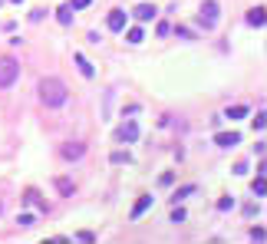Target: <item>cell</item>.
<instances>
[{
	"label": "cell",
	"instance_id": "cell-9",
	"mask_svg": "<svg viewBox=\"0 0 267 244\" xmlns=\"http://www.w3.org/2000/svg\"><path fill=\"white\" fill-rule=\"evenodd\" d=\"M152 208V195H142V198L136 201V205H132V218H142L145 211H149Z\"/></svg>",
	"mask_w": 267,
	"mask_h": 244
},
{
	"label": "cell",
	"instance_id": "cell-20",
	"mask_svg": "<svg viewBox=\"0 0 267 244\" xmlns=\"http://www.w3.org/2000/svg\"><path fill=\"white\" fill-rule=\"evenodd\" d=\"M188 195H195V185H185L181 192H175V201H178V198H188Z\"/></svg>",
	"mask_w": 267,
	"mask_h": 244
},
{
	"label": "cell",
	"instance_id": "cell-19",
	"mask_svg": "<svg viewBox=\"0 0 267 244\" xmlns=\"http://www.w3.org/2000/svg\"><path fill=\"white\" fill-rule=\"evenodd\" d=\"M112 162H116V165H122V162H132V155H129V152H112Z\"/></svg>",
	"mask_w": 267,
	"mask_h": 244
},
{
	"label": "cell",
	"instance_id": "cell-1",
	"mask_svg": "<svg viewBox=\"0 0 267 244\" xmlns=\"http://www.w3.org/2000/svg\"><path fill=\"white\" fill-rule=\"evenodd\" d=\"M66 86H63V79H56V76H46V79H40V99H43V106H63L66 102Z\"/></svg>",
	"mask_w": 267,
	"mask_h": 244
},
{
	"label": "cell",
	"instance_id": "cell-18",
	"mask_svg": "<svg viewBox=\"0 0 267 244\" xmlns=\"http://www.w3.org/2000/svg\"><path fill=\"white\" fill-rule=\"evenodd\" d=\"M17 221H20V225H23V228H33V225H37V218H33L30 211H23V214H20Z\"/></svg>",
	"mask_w": 267,
	"mask_h": 244
},
{
	"label": "cell",
	"instance_id": "cell-2",
	"mask_svg": "<svg viewBox=\"0 0 267 244\" xmlns=\"http://www.w3.org/2000/svg\"><path fill=\"white\" fill-rule=\"evenodd\" d=\"M20 76V63L13 57H0V89H10Z\"/></svg>",
	"mask_w": 267,
	"mask_h": 244
},
{
	"label": "cell",
	"instance_id": "cell-27",
	"mask_svg": "<svg viewBox=\"0 0 267 244\" xmlns=\"http://www.w3.org/2000/svg\"><path fill=\"white\" fill-rule=\"evenodd\" d=\"M0 7H4V0H0Z\"/></svg>",
	"mask_w": 267,
	"mask_h": 244
},
{
	"label": "cell",
	"instance_id": "cell-4",
	"mask_svg": "<svg viewBox=\"0 0 267 244\" xmlns=\"http://www.w3.org/2000/svg\"><path fill=\"white\" fill-rule=\"evenodd\" d=\"M116 139H119V142H136V139H139V125L136 122H125V125H119V132H116Z\"/></svg>",
	"mask_w": 267,
	"mask_h": 244
},
{
	"label": "cell",
	"instance_id": "cell-13",
	"mask_svg": "<svg viewBox=\"0 0 267 244\" xmlns=\"http://www.w3.org/2000/svg\"><path fill=\"white\" fill-rule=\"evenodd\" d=\"M251 192H254L257 198H261V195L267 192V185H264V172H257V178H254V182H251Z\"/></svg>",
	"mask_w": 267,
	"mask_h": 244
},
{
	"label": "cell",
	"instance_id": "cell-6",
	"mask_svg": "<svg viewBox=\"0 0 267 244\" xmlns=\"http://www.w3.org/2000/svg\"><path fill=\"white\" fill-rule=\"evenodd\" d=\"M155 7H152V4H139L136 7V20H142V23H149V20H155Z\"/></svg>",
	"mask_w": 267,
	"mask_h": 244
},
{
	"label": "cell",
	"instance_id": "cell-28",
	"mask_svg": "<svg viewBox=\"0 0 267 244\" xmlns=\"http://www.w3.org/2000/svg\"><path fill=\"white\" fill-rule=\"evenodd\" d=\"M13 4H20V0H13Z\"/></svg>",
	"mask_w": 267,
	"mask_h": 244
},
{
	"label": "cell",
	"instance_id": "cell-14",
	"mask_svg": "<svg viewBox=\"0 0 267 244\" xmlns=\"http://www.w3.org/2000/svg\"><path fill=\"white\" fill-rule=\"evenodd\" d=\"M125 40H129V43H142V40H145V30H142V26H132V30L125 33Z\"/></svg>",
	"mask_w": 267,
	"mask_h": 244
},
{
	"label": "cell",
	"instance_id": "cell-21",
	"mask_svg": "<svg viewBox=\"0 0 267 244\" xmlns=\"http://www.w3.org/2000/svg\"><path fill=\"white\" fill-rule=\"evenodd\" d=\"M228 208H234V198H221L218 201V211H228Z\"/></svg>",
	"mask_w": 267,
	"mask_h": 244
},
{
	"label": "cell",
	"instance_id": "cell-15",
	"mask_svg": "<svg viewBox=\"0 0 267 244\" xmlns=\"http://www.w3.org/2000/svg\"><path fill=\"white\" fill-rule=\"evenodd\" d=\"M224 116L237 122V119H244V116H248V106H231V109H228V113H224Z\"/></svg>",
	"mask_w": 267,
	"mask_h": 244
},
{
	"label": "cell",
	"instance_id": "cell-7",
	"mask_svg": "<svg viewBox=\"0 0 267 244\" xmlns=\"http://www.w3.org/2000/svg\"><path fill=\"white\" fill-rule=\"evenodd\" d=\"M83 152H86L83 142H66L63 145V158H83Z\"/></svg>",
	"mask_w": 267,
	"mask_h": 244
},
{
	"label": "cell",
	"instance_id": "cell-8",
	"mask_svg": "<svg viewBox=\"0 0 267 244\" xmlns=\"http://www.w3.org/2000/svg\"><path fill=\"white\" fill-rule=\"evenodd\" d=\"M215 142L221 145V149H234V145L241 142V135H237V132H221V135H218Z\"/></svg>",
	"mask_w": 267,
	"mask_h": 244
},
{
	"label": "cell",
	"instance_id": "cell-25",
	"mask_svg": "<svg viewBox=\"0 0 267 244\" xmlns=\"http://www.w3.org/2000/svg\"><path fill=\"white\" fill-rule=\"evenodd\" d=\"M251 238H254V241H264V228H251Z\"/></svg>",
	"mask_w": 267,
	"mask_h": 244
},
{
	"label": "cell",
	"instance_id": "cell-3",
	"mask_svg": "<svg viewBox=\"0 0 267 244\" xmlns=\"http://www.w3.org/2000/svg\"><path fill=\"white\" fill-rule=\"evenodd\" d=\"M218 0H205V7H201V17H198V23L205 26V30H215L218 26Z\"/></svg>",
	"mask_w": 267,
	"mask_h": 244
},
{
	"label": "cell",
	"instance_id": "cell-11",
	"mask_svg": "<svg viewBox=\"0 0 267 244\" xmlns=\"http://www.w3.org/2000/svg\"><path fill=\"white\" fill-rule=\"evenodd\" d=\"M56 20H60L63 26H69V23H73V7H69V4L56 7Z\"/></svg>",
	"mask_w": 267,
	"mask_h": 244
},
{
	"label": "cell",
	"instance_id": "cell-24",
	"mask_svg": "<svg viewBox=\"0 0 267 244\" xmlns=\"http://www.w3.org/2000/svg\"><path fill=\"white\" fill-rule=\"evenodd\" d=\"M261 129H264V113H257L254 116V132H261Z\"/></svg>",
	"mask_w": 267,
	"mask_h": 244
},
{
	"label": "cell",
	"instance_id": "cell-10",
	"mask_svg": "<svg viewBox=\"0 0 267 244\" xmlns=\"http://www.w3.org/2000/svg\"><path fill=\"white\" fill-rule=\"evenodd\" d=\"M76 66H79V73L86 76V79H93L96 76V69H93V63H89L86 57H83V53H76Z\"/></svg>",
	"mask_w": 267,
	"mask_h": 244
},
{
	"label": "cell",
	"instance_id": "cell-12",
	"mask_svg": "<svg viewBox=\"0 0 267 244\" xmlns=\"http://www.w3.org/2000/svg\"><path fill=\"white\" fill-rule=\"evenodd\" d=\"M248 23L251 26H264V7H254V10L248 13Z\"/></svg>",
	"mask_w": 267,
	"mask_h": 244
},
{
	"label": "cell",
	"instance_id": "cell-22",
	"mask_svg": "<svg viewBox=\"0 0 267 244\" xmlns=\"http://www.w3.org/2000/svg\"><path fill=\"white\" fill-rule=\"evenodd\" d=\"M172 221H175V225H178V221H185V208H175V211H172Z\"/></svg>",
	"mask_w": 267,
	"mask_h": 244
},
{
	"label": "cell",
	"instance_id": "cell-16",
	"mask_svg": "<svg viewBox=\"0 0 267 244\" xmlns=\"http://www.w3.org/2000/svg\"><path fill=\"white\" fill-rule=\"evenodd\" d=\"M23 198H26V201H30V205H40V211H46V201H40V195H37V192H33V188H30V192H26V195H23Z\"/></svg>",
	"mask_w": 267,
	"mask_h": 244
},
{
	"label": "cell",
	"instance_id": "cell-23",
	"mask_svg": "<svg viewBox=\"0 0 267 244\" xmlns=\"http://www.w3.org/2000/svg\"><path fill=\"white\" fill-rule=\"evenodd\" d=\"M178 37H181V40H195V33L188 30V26H178Z\"/></svg>",
	"mask_w": 267,
	"mask_h": 244
},
{
	"label": "cell",
	"instance_id": "cell-17",
	"mask_svg": "<svg viewBox=\"0 0 267 244\" xmlns=\"http://www.w3.org/2000/svg\"><path fill=\"white\" fill-rule=\"evenodd\" d=\"M56 188H60L63 195H73V182H69V178H56Z\"/></svg>",
	"mask_w": 267,
	"mask_h": 244
},
{
	"label": "cell",
	"instance_id": "cell-5",
	"mask_svg": "<svg viewBox=\"0 0 267 244\" xmlns=\"http://www.w3.org/2000/svg\"><path fill=\"white\" fill-rule=\"evenodd\" d=\"M106 26L109 30H125V10H112L106 17Z\"/></svg>",
	"mask_w": 267,
	"mask_h": 244
},
{
	"label": "cell",
	"instance_id": "cell-26",
	"mask_svg": "<svg viewBox=\"0 0 267 244\" xmlns=\"http://www.w3.org/2000/svg\"><path fill=\"white\" fill-rule=\"evenodd\" d=\"M83 7H89V0H73V10H83Z\"/></svg>",
	"mask_w": 267,
	"mask_h": 244
}]
</instances>
